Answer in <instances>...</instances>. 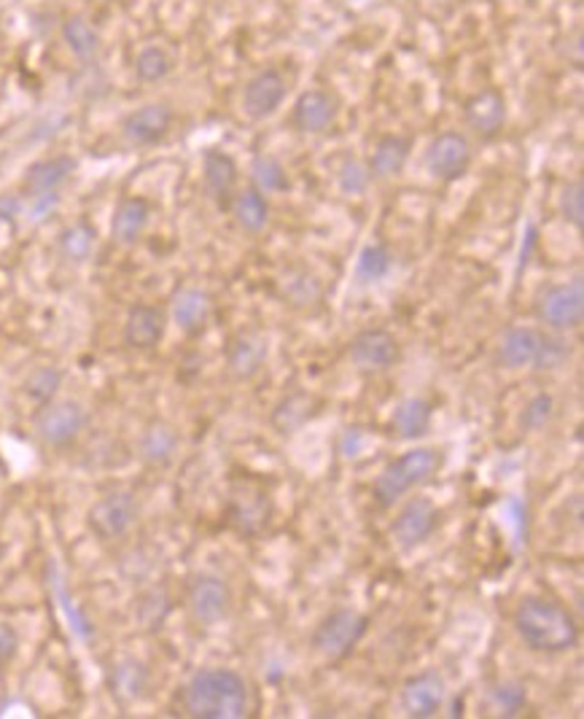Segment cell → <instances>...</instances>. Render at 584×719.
Masks as SVG:
<instances>
[{"label": "cell", "instance_id": "1", "mask_svg": "<svg viewBox=\"0 0 584 719\" xmlns=\"http://www.w3.org/2000/svg\"><path fill=\"white\" fill-rule=\"evenodd\" d=\"M515 631L528 650L544 654H561L580 644V626L574 614L542 595H528L517 603Z\"/></svg>", "mask_w": 584, "mask_h": 719}, {"label": "cell", "instance_id": "2", "mask_svg": "<svg viewBox=\"0 0 584 719\" xmlns=\"http://www.w3.org/2000/svg\"><path fill=\"white\" fill-rule=\"evenodd\" d=\"M184 709L195 719H242L248 684L232 669H202L184 687Z\"/></svg>", "mask_w": 584, "mask_h": 719}, {"label": "cell", "instance_id": "3", "mask_svg": "<svg viewBox=\"0 0 584 719\" xmlns=\"http://www.w3.org/2000/svg\"><path fill=\"white\" fill-rule=\"evenodd\" d=\"M439 464V453L432 451V447H417V451H409L404 453L402 459L390 461V464L377 474L375 485H372L375 502L380 506H394L404 493H409L415 485H423L426 480H432Z\"/></svg>", "mask_w": 584, "mask_h": 719}, {"label": "cell", "instance_id": "4", "mask_svg": "<svg viewBox=\"0 0 584 719\" xmlns=\"http://www.w3.org/2000/svg\"><path fill=\"white\" fill-rule=\"evenodd\" d=\"M367 614L356 612V609H334L331 614H326V618L318 622V628L313 631L310 644L320 658L337 663V660L350 658L353 650L358 647V641L367 636Z\"/></svg>", "mask_w": 584, "mask_h": 719}, {"label": "cell", "instance_id": "5", "mask_svg": "<svg viewBox=\"0 0 584 719\" xmlns=\"http://www.w3.org/2000/svg\"><path fill=\"white\" fill-rule=\"evenodd\" d=\"M87 410L79 402H49L36 415V434L43 445L68 447L79 440L83 429H87Z\"/></svg>", "mask_w": 584, "mask_h": 719}, {"label": "cell", "instance_id": "6", "mask_svg": "<svg viewBox=\"0 0 584 719\" xmlns=\"http://www.w3.org/2000/svg\"><path fill=\"white\" fill-rule=\"evenodd\" d=\"M138 520V499L130 491H111L98 499L87 512V525L102 542L121 539Z\"/></svg>", "mask_w": 584, "mask_h": 719}, {"label": "cell", "instance_id": "7", "mask_svg": "<svg viewBox=\"0 0 584 719\" xmlns=\"http://www.w3.org/2000/svg\"><path fill=\"white\" fill-rule=\"evenodd\" d=\"M536 316L542 324L552 326V329H561V332L576 329L584 316L582 278L544 288L536 299Z\"/></svg>", "mask_w": 584, "mask_h": 719}, {"label": "cell", "instance_id": "8", "mask_svg": "<svg viewBox=\"0 0 584 719\" xmlns=\"http://www.w3.org/2000/svg\"><path fill=\"white\" fill-rule=\"evenodd\" d=\"M426 168L439 181H461L472 168V146L466 135L447 130L439 132L426 149Z\"/></svg>", "mask_w": 584, "mask_h": 719}, {"label": "cell", "instance_id": "9", "mask_svg": "<svg viewBox=\"0 0 584 719\" xmlns=\"http://www.w3.org/2000/svg\"><path fill=\"white\" fill-rule=\"evenodd\" d=\"M176 114L167 102H146V106L135 108L121 121V135L135 149H146V146H157L172 130Z\"/></svg>", "mask_w": 584, "mask_h": 719}, {"label": "cell", "instance_id": "10", "mask_svg": "<svg viewBox=\"0 0 584 719\" xmlns=\"http://www.w3.org/2000/svg\"><path fill=\"white\" fill-rule=\"evenodd\" d=\"M348 356L362 372H385L402 358L399 339L385 329H364L350 339Z\"/></svg>", "mask_w": 584, "mask_h": 719}, {"label": "cell", "instance_id": "11", "mask_svg": "<svg viewBox=\"0 0 584 719\" xmlns=\"http://www.w3.org/2000/svg\"><path fill=\"white\" fill-rule=\"evenodd\" d=\"M186 603H189L191 618L200 622V626H216V622H221L229 614L232 593H229V585L221 577L200 574L189 585Z\"/></svg>", "mask_w": 584, "mask_h": 719}, {"label": "cell", "instance_id": "12", "mask_svg": "<svg viewBox=\"0 0 584 719\" xmlns=\"http://www.w3.org/2000/svg\"><path fill=\"white\" fill-rule=\"evenodd\" d=\"M288 92L286 76L280 68H261L259 73H254L248 79L246 89H242V111L250 119H267L284 106Z\"/></svg>", "mask_w": 584, "mask_h": 719}, {"label": "cell", "instance_id": "13", "mask_svg": "<svg viewBox=\"0 0 584 719\" xmlns=\"http://www.w3.org/2000/svg\"><path fill=\"white\" fill-rule=\"evenodd\" d=\"M436 523H439V510L432 499L415 496L413 502L404 504L399 518L390 525V536L399 544L402 550H415L417 544L426 542L428 536L436 531Z\"/></svg>", "mask_w": 584, "mask_h": 719}, {"label": "cell", "instance_id": "14", "mask_svg": "<svg viewBox=\"0 0 584 719\" xmlns=\"http://www.w3.org/2000/svg\"><path fill=\"white\" fill-rule=\"evenodd\" d=\"M447 687L445 679L436 671H423L417 677H409L402 687V709L415 719H428L439 715L445 706Z\"/></svg>", "mask_w": 584, "mask_h": 719}, {"label": "cell", "instance_id": "15", "mask_svg": "<svg viewBox=\"0 0 584 719\" xmlns=\"http://www.w3.org/2000/svg\"><path fill=\"white\" fill-rule=\"evenodd\" d=\"M337 98L326 89H307L301 92L291 108L294 130L305 135H320L337 121Z\"/></svg>", "mask_w": 584, "mask_h": 719}, {"label": "cell", "instance_id": "16", "mask_svg": "<svg viewBox=\"0 0 584 719\" xmlns=\"http://www.w3.org/2000/svg\"><path fill=\"white\" fill-rule=\"evenodd\" d=\"M464 119L468 130H474L479 138H493L501 132L506 121V98L496 87H485L479 92H474L472 98L464 102Z\"/></svg>", "mask_w": 584, "mask_h": 719}, {"label": "cell", "instance_id": "17", "mask_svg": "<svg viewBox=\"0 0 584 719\" xmlns=\"http://www.w3.org/2000/svg\"><path fill=\"white\" fill-rule=\"evenodd\" d=\"M73 170H76V159L68 157V154H57V157L41 159V162L30 165L22 178L24 197L38 200V197L57 195L60 186L68 184V178L73 176Z\"/></svg>", "mask_w": 584, "mask_h": 719}, {"label": "cell", "instance_id": "18", "mask_svg": "<svg viewBox=\"0 0 584 719\" xmlns=\"http://www.w3.org/2000/svg\"><path fill=\"white\" fill-rule=\"evenodd\" d=\"M165 313L157 305H138L130 307L125 321V343L132 351H154L165 337Z\"/></svg>", "mask_w": 584, "mask_h": 719}, {"label": "cell", "instance_id": "19", "mask_svg": "<svg viewBox=\"0 0 584 719\" xmlns=\"http://www.w3.org/2000/svg\"><path fill=\"white\" fill-rule=\"evenodd\" d=\"M151 221V203L146 197H125L119 200L111 218V237L117 246H135Z\"/></svg>", "mask_w": 584, "mask_h": 719}, {"label": "cell", "instance_id": "20", "mask_svg": "<svg viewBox=\"0 0 584 719\" xmlns=\"http://www.w3.org/2000/svg\"><path fill=\"white\" fill-rule=\"evenodd\" d=\"M237 176H240V173H237V162L227 151H218V149L205 151L202 157L205 189H208V195L214 197L218 205H224V208H229V203H232Z\"/></svg>", "mask_w": 584, "mask_h": 719}, {"label": "cell", "instance_id": "21", "mask_svg": "<svg viewBox=\"0 0 584 719\" xmlns=\"http://www.w3.org/2000/svg\"><path fill=\"white\" fill-rule=\"evenodd\" d=\"M170 316L176 321L178 329L186 332V335H200L205 324L214 316V299L202 288H181L172 297Z\"/></svg>", "mask_w": 584, "mask_h": 719}, {"label": "cell", "instance_id": "22", "mask_svg": "<svg viewBox=\"0 0 584 719\" xmlns=\"http://www.w3.org/2000/svg\"><path fill=\"white\" fill-rule=\"evenodd\" d=\"M544 335L534 326H512L498 345V362L506 370L534 367Z\"/></svg>", "mask_w": 584, "mask_h": 719}, {"label": "cell", "instance_id": "23", "mask_svg": "<svg viewBox=\"0 0 584 719\" xmlns=\"http://www.w3.org/2000/svg\"><path fill=\"white\" fill-rule=\"evenodd\" d=\"M409 151H413V140L404 138V135H383L375 144V151H372L367 168L372 178H394L399 176L407 165Z\"/></svg>", "mask_w": 584, "mask_h": 719}, {"label": "cell", "instance_id": "24", "mask_svg": "<svg viewBox=\"0 0 584 719\" xmlns=\"http://www.w3.org/2000/svg\"><path fill=\"white\" fill-rule=\"evenodd\" d=\"M60 33H62V41H66L68 51L76 57V60L79 62L98 60L102 38H100V30L95 28L87 17H81V14L68 17L66 22H62Z\"/></svg>", "mask_w": 584, "mask_h": 719}, {"label": "cell", "instance_id": "25", "mask_svg": "<svg viewBox=\"0 0 584 719\" xmlns=\"http://www.w3.org/2000/svg\"><path fill=\"white\" fill-rule=\"evenodd\" d=\"M267 339L256 337V335H246L237 337L232 345H229L227 362H229V372L240 381H248L254 377L256 372L261 370V364L267 362Z\"/></svg>", "mask_w": 584, "mask_h": 719}, {"label": "cell", "instance_id": "26", "mask_svg": "<svg viewBox=\"0 0 584 719\" xmlns=\"http://www.w3.org/2000/svg\"><path fill=\"white\" fill-rule=\"evenodd\" d=\"M229 210H232L235 221L240 224V229H246V233H261L269 221V203L256 186L235 191Z\"/></svg>", "mask_w": 584, "mask_h": 719}, {"label": "cell", "instance_id": "27", "mask_svg": "<svg viewBox=\"0 0 584 719\" xmlns=\"http://www.w3.org/2000/svg\"><path fill=\"white\" fill-rule=\"evenodd\" d=\"M390 426L396 429L402 440H417V436L428 434V429H432V404L420 400V396H409L394 410Z\"/></svg>", "mask_w": 584, "mask_h": 719}, {"label": "cell", "instance_id": "28", "mask_svg": "<svg viewBox=\"0 0 584 719\" xmlns=\"http://www.w3.org/2000/svg\"><path fill=\"white\" fill-rule=\"evenodd\" d=\"M176 451H178V434L170 423L154 421L143 432V436H140V455H143V461H149L154 466L170 464Z\"/></svg>", "mask_w": 584, "mask_h": 719}, {"label": "cell", "instance_id": "29", "mask_svg": "<svg viewBox=\"0 0 584 719\" xmlns=\"http://www.w3.org/2000/svg\"><path fill=\"white\" fill-rule=\"evenodd\" d=\"M132 70H135V79H138L140 85H159V81H165L172 70L170 51L159 47V43H149V47H143L138 55H135Z\"/></svg>", "mask_w": 584, "mask_h": 719}, {"label": "cell", "instance_id": "30", "mask_svg": "<svg viewBox=\"0 0 584 719\" xmlns=\"http://www.w3.org/2000/svg\"><path fill=\"white\" fill-rule=\"evenodd\" d=\"M250 178H254V186L261 195H278V191H286L291 186L284 162L273 154H259L250 162Z\"/></svg>", "mask_w": 584, "mask_h": 719}, {"label": "cell", "instance_id": "31", "mask_svg": "<svg viewBox=\"0 0 584 719\" xmlns=\"http://www.w3.org/2000/svg\"><path fill=\"white\" fill-rule=\"evenodd\" d=\"M98 246V233L92 224L76 221L60 233V252L70 262H87Z\"/></svg>", "mask_w": 584, "mask_h": 719}, {"label": "cell", "instance_id": "32", "mask_svg": "<svg viewBox=\"0 0 584 719\" xmlns=\"http://www.w3.org/2000/svg\"><path fill=\"white\" fill-rule=\"evenodd\" d=\"M394 267V256H390L388 248L383 243H369V246L362 248L356 262V278L358 284H377Z\"/></svg>", "mask_w": 584, "mask_h": 719}, {"label": "cell", "instance_id": "33", "mask_svg": "<svg viewBox=\"0 0 584 719\" xmlns=\"http://www.w3.org/2000/svg\"><path fill=\"white\" fill-rule=\"evenodd\" d=\"M62 385V372L57 367H36L33 372L28 375V381H24V396H28L30 402L38 404V407H43V404L55 402L57 391H60Z\"/></svg>", "mask_w": 584, "mask_h": 719}, {"label": "cell", "instance_id": "34", "mask_svg": "<svg viewBox=\"0 0 584 719\" xmlns=\"http://www.w3.org/2000/svg\"><path fill=\"white\" fill-rule=\"evenodd\" d=\"M149 673H146V666L138 663V660H121V663L113 669V692L121 698V701H135V698L143 696V687Z\"/></svg>", "mask_w": 584, "mask_h": 719}, {"label": "cell", "instance_id": "35", "mask_svg": "<svg viewBox=\"0 0 584 719\" xmlns=\"http://www.w3.org/2000/svg\"><path fill=\"white\" fill-rule=\"evenodd\" d=\"M337 184L345 195H364L372 184V173L364 162L358 159H345L337 170Z\"/></svg>", "mask_w": 584, "mask_h": 719}, {"label": "cell", "instance_id": "36", "mask_svg": "<svg viewBox=\"0 0 584 719\" xmlns=\"http://www.w3.org/2000/svg\"><path fill=\"white\" fill-rule=\"evenodd\" d=\"M561 214L574 229H584V181L576 178L571 181L561 195Z\"/></svg>", "mask_w": 584, "mask_h": 719}, {"label": "cell", "instance_id": "37", "mask_svg": "<svg viewBox=\"0 0 584 719\" xmlns=\"http://www.w3.org/2000/svg\"><path fill=\"white\" fill-rule=\"evenodd\" d=\"M552 413H555V400H552L550 394H536L534 400L525 404L523 426L528 429V432H542L552 421Z\"/></svg>", "mask_w": 584, "mask_h": 719}, {"label": "cell", "instance_id": "38", "mask_svg": "<svg viewBox=\"0 0 584 719\" xmlns=\"http://www.w3.org/2000/svg\"><path fill=\"white\" fill-rule=\"evenodd\" d=\"M493 703H496V709L501 711V715L515 717L517 711H523V706H525V687L517 684V682L498 684L496 690H493Z\"/></svg>", "mask_w": 584, "mask_h": 719}, {"label": "cell", "instance_id": "39", "mask_svg": "<svg viewBox=\"0 0 584 719\" xmlns=\"http://www.w3.org/2000/svg\"><path fill=\"white\" fill-rule=\"evenodd\" d=\"M167 595L162 593V590H151V593H146L143 599H140L138 603V618L140 622H143L146 628H154V626H159V622L165 620V614H167Z\"/></svg>", "mask_w": 584, "mask_h": 719}, {"label": "cell", "instance_id": "40", "mask_svg": "<svg viewBox=\"0 0 584 719\" xmlns=\"http://www.w3.org/2000/svg\"><path fill=\"white\" fill-rule=\"evenodd\" d=\"M566 356H568L566 343H561V339L544 335L542 348H538V356H536L534 367L536 370H555V367H561L563 362H566Z\"/></svg>", "mask_w": 584, "mask_h": 719}, {"label": "cell", "instance_id": "41", "mask_svg": "<svg viewBox=\"0 0 584 719\" xmlns=\"http://www.w3.org/2000/svg\"><path fill=\"white\" fill-rule=\"evenodd\" d=\"M19 650V633L9 620H0V666L11 663Z\"/></svg>", "mask_w": 584, "mask_h": 719}, {"label": "cell", "instance_id": "42", "mask_svg": "<svg viewBox=\"0 0 584 719\" xmlns=\"http://www.w3.org/2000/svg\"><path fill=\"white\" fill-rule=\"evenodd\" d=\"M22 214V203L14 195H0V218L3 221H14V218Z\"/></svg>", "mask_w": 584, "mask_h": 719}]
</instances>
